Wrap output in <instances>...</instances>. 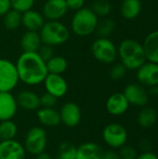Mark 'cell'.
Masks as SVG:
<instances>
[{"instance_id":"cell-22","label":"cell","mask_w":158,"mask_h":159,"mask_svg":"<svg viewBox=\"0 0 158 159\" xmlns=\"http://www.w3.org/2000/svg\"><path fill=\"white\" fill-rule=\"evenodd\" d=\"M146 60L158 63V30L151 32L142 43Z\"/></svg>"},{"instance_id":"cell-20","label":"cell","mask_w":158,"mask_h":159,"mask_svg":"<svg viewBox=\"0 0 158 159\" xmlns=\"http://www.w3.org/2000/svg\"><path fill=\"white\" fill-rule=\"evenodd\" d=\"M102 148L100 144L93 142L84 143L76 147L75 159H102Z\"/></svg>"},{"instance_id":"cell-16","label":"cell","mask_w":158,"mask_h":159,"mask_svg":"<svg viewBox=\"0 0 158 159\" xmlns=\"http://www.w3.org/2000/svg\"><path fill=\"white\" fill-rule=\"evenodd\" d=\"M129 103L123 92H116L112 94L106 101L105 107L107 112L115 116L124 115L129 107Z\"/></svg>"},{"instance_id":"cell-14","label":"cell","mask_w":158,"mask_h":159,"mask_svg":"<svg viewBox=\"0 0 158 159\" xmlns=\"http://www.w3.org/2000/svg\"><path fill=\"white\" fill-rule=\"evenodd\" d=\"M26 155L23 144L15 139L0 142V159H25Z\"/></svg>"},{"instance_id":"cell-12","label":"cell","mask_w":158,"mask_h":159,"mask_svg":"<svg viewBox=\"0 0 158 159\" xmlns=\"http://www.w3.org/2000/svg\"><path fill=\"white\" fill-rule=\"evenodd\" d=\"M43 84L46 92L53 95L57 99L62 98L68 91V83L61 75L47 74Z\"/></svg>"},{"instance_id":"cell-21","label":"cell","mask_w":158,"mask_h":159,"mask_svg":"<svg viewBox=\"0 0 158 159\" xmlns=\"http://www.w3.org/2000/svg\"><path fill=\"white\" fill-rule=\"evenodd\" d=\"M39 32L25 31L20 37V45L23 52H37L42 46Z\"/></svg>"},{"instance_id":"cell-11","label":"cell","mask_w":158,"mask_h":159,"mask_svg":"<svg viewBox=\"0 0 158 159\" xmlns=\"http://www.w3.org/2000/svg\"><path fill=\"white\" fill-rule=\"evenodd\" d=\"M136 71V78L139 84L147 88L158 86V63L146 61Z\"/></svg>"},{"instance_id":"cell-5","label":"cell","mask_w":158,"mask_h":159,"mask_svg":"<svg viewBox=\"0 0 158 159\" xmlns=\"http://www.w3.org/2000/svg\"><path fill=\"white\" fill-rule=\"evenodd\" d=\"M27 154L31 156H37L46 151L47 146V134L43 127L35 126L31 128L24 138L22 143Z\"/></svg>"},{"instance_id":"cell-40","label":"cell","mask_w":158,"mask_h":159,"mask_svg":"<svg viewBox=\"0 0 158 159\" xmlns=\"http://www.w3.org/2000/svg\"><path fill=\"white\" fill-rule=\"evenodd\" d=\"M35 159H54L52 157V156L47 153V151H44L42 153H40L39 155L35 156Z\"/></svg>"},{"instance_id":"cell-37","label":"cell","mask_w":158,"mask_h":159,"mask_svg":"<svg viewBox=\"0 0 158 159\" xmlns=\"http://www.w3.org/2000/svg\"><path fill=\"white\" fill-rule=\"evenodd\" d=\"M11 9L10 0H0V17H3Z\"/></svg>"},{"instance_id":"cell-34","label":"cell","mask_w":158,"mask_h":159,"mask_svg":"<svg viewBox=\"0 0 158 159\" xmlns=\"http://www.w3.org/2000/svg\"><path fill=\"white\" fill-rule=\"evenodd\" d=\"M127 74V69L122 63L115 64L112 67L110 71V76L114 80H120L122 79Z\"/></svg>"},{"instance_id":"cell-36","label":"cell","mask_w":158,"mask_h":159,"mask_svg":"<svg viewBox=\"0 0 158 159\" xmlns=\"http://www.w3.org/2000/svg\"><path fill=\"white\" fill-rule=\"evenodd\" d=\"M66 4H67L69 10L76 11L84 7L85 0H66Z\"/></svg>"},{"instance_id":"cell-33","label":"cell","mask_w":158,"mask_h":159,"mask_svg":"<svg viewBox=\"0 0 158 159\" xmlns=\"http://www.w3.org/2000/svg\"><path fill=\"white\" fill-rule=\"evenodd\" d=\"M119 155L121 159H136L138 157V151L131 145H123L121 148H119Z\"/></svg>"},{"instance_id":"cell-41","label":"cell","mask_w":158,"mask_h":159,"mask_svg":"<svg viewBox=\"0 0 158 159\" xmlns=\"http://www.w3.org/2000/svg\"><path fill=\"white\" fill-rule=\"evenodd\" d=\"M149 95H153V96H158V86H154L149 88V91H148Z\"/></svg>"},{"instance_id":"cell-27","label":"cell","mask_w":158,"mask_h":159,"mask_svg":"<svg viewBox=\"0 0 158 159\" xmlns=\"http://www.w3.org/2000/svg\"><path fill=\"white\" fill-rule=\"evenodd\" d=\"M21 14L20 12L10 9L3 16V24L8 31H14L21 25Z\"/></svg>"},{"instance_id":"cell-13","label":"cell","mask_w":158,"mask_h":159,"mask_svg":"<svg viewBox=\"0 0 158 159\" xmlns=\"http://www.w3.org/2000/svg\"><path fill=\"white\" fill-rule=\"evenodd\" d=\"M66 0H47L42 8V14L47 20H60L68 12Z\"/></svg>"},{"instance_id":"cell-29","label":"cell","mask_w":158,"mask_h":159,"mask_svg":"<svg viewBox=\"0 0 158 159\" xmlns=\"http://www.w3.org/2000/svg\"><path fill=\"white\" fill-rule=\"evenodd\" d=\"M76 158V147L69 142L61 143L57 151V157L55 159H75Z\"/></svg>"},{"instance_id":"cell-18","label":"cell","mask_w":158,"mask_h":159,"mask_svg":"<svg viewBox=\"0 0 158 159\" xmlns=\"http://www.w3.org/2000/svg\"><path fill=\"white\" fill-rule=\"evenodd\" d=\"M18 106L25 111H36L40 108V96L30 89H24L16 96Z\"/></svg>"},{"instance_id":"cell-26","label":"cell","mask_w":158,"mask_h":159,"mask_svg":"<svg viewBox=\"0 0 158 159\" xmlns=\"http://www.w3.org/2000/svg\"><path fill=\"white\" fill-rule=\"evenodd\" d=\"M18 134V127L13 120L0 121V142L13 140Z\"/></svg>"},{"instance_id":"cell-35","label":"cell","mask_w":158,"mask_h":159,"mask_svg":"<svg viewBox=\"0 0 158 159\" xmlns=\"http://www.w3.org/2000/svg\"><path fill=\"white\" fill-rule=\"evenodd\" d=\"M38 55L40 56V58L47 62L49 59H51L54 56V50H53V47H50L48 45H45L42 44V46L40 47V48L37 51Z\"/></svg>"},{"instance_id":"cell-3","label":"cell","mask_w":158,"mask_h":159,"mask_svg":"<svg viewBox=\"0 0 158 159\" xmlns=\"http://www.w3.org/2000/svg\"><path fill=\"white\" fill-rule=\"evenodd\" d=\"M42 43L50 47H57L66 43L71 30L60 20H47L39 31Z\"/></svg>"},{"instance_id":"cell-19","label":"cell","mask_w":158,"mask_h":159,"mask_svg":"<svg viewBox=\"0 0 158 159\" xmlns=\"http://www.w3.org/2000/svg\"><path fill=\"white\" fill-rule=\"evenodd\" d=\"M36 117L43 127L55 128L61 124L59 111L55 108L40 107L36 110Z\"/></svg>"},{"instance_id":"cell-7","label":"cell","mask_w":158,"mask_h":159,"mask_svg":"<svg viewBox=\"0 0 158 159\" xmlns=\"http://www.w3.org/2000/svg\"><path fill=\"white\" fill-rule=\"evenodd\" d=\"M102 140L111 149H119L127 144L129 134L124 126L118 123H110L102 130Z\"/></svg>"},{"instance_id":"cell-23","label":"cell","mask_w":158,"mask_h":159,"mask_svg":"<svg viewBox=\"0 0 158 159\" xmlns=\"http://www.w3.org/2000/svg\"><path fill=\"white\" fill-rule=\"evenodd\" d=\"M142 11L141 0H123L120 12L123 18L127 20H133L137 18Z\"/></svg>"},{"instance_id":"cell-24","label":"cell","mask_w":158,"mask_h":159,"mask_svg":"<svg viewBox=\"0 0 158 159\" xmlns=\"http://www.w3.org/2000/svg\"><path fill=\"white\" fill-rule=\"evenodd\" d=\"M137 121L140 127L149 129L156 123L157 113L152 107H143L138 115Z\"/></svg>"},{"instance_id":"cell-6","label":"cell","mask_w":158,"mask_h":159,"mask_svg":"<svg viewBox=\"0 0 158 159\" xmlns=\"http://www.w3.org/2000/svg\"><path fill=\"white\" fill-rule=\"evenodd\" d=\"M93 57L100 62L105 64L113 63L117 58V48L108 37H98L91 45Z\"/></svg>"},{"instance_id":"cell-2","label":"cell","mask_w":158,"mask_h":159,"mask_svg":"<svg viewBox=\"0 0 158 159\" xmlns=\"http://www.w3.org/2000/svg\"><path fill=\"white\" fill-rule=\"evenodd\" d=\"M117 57L127 70H137L147 61L142 44L130 38L121 41L117 48Z\"/></svg>"},{"instance_id":"cell-17","label":"cell","mask_w":158,"mask_h":159,"mask_svg":"<svg viewBox=\"0 0 158 159\" xmlns=\"http://www.w3.org/2000/svg\"><path fill=\"white\" fill-rule=\"evenodd\" d=\"M45 22L46 19L44 18L42 12L33 8L21 14V25H23L26 31L39 32Z\"/></svg>"},{"instance_id":"cell-8","label":"cell","mask_w":158,"mask_h":159,"mask_svg":"<svg viewBox=\"0 0 158 159\" xmlns=\"http://www.w3.org/2000/svg\"><path fill=\"white\" fill-rule=\"evenodd\" d=\"M20 79L15 63L7 59L0 58V92H11L19 84Z\"/></svg>"},{"instance_id":"cell-32","label":"cell","mask_w":158,"mask_h":159,"mask_svg":"<svg viewBox=\"0 0 158 159\" xmlns=\"http://www.w3.org/2000/svg\"><path fill=\"white\" fill-rule=\"evenodd\" d=\"M57 102H58V99L47 92H45L40 96V107L55 108Z\"/></svg>"},{"instance_id":"cell-28","label":"cell","mask_w":158,"mask_h":159,"mask_svg":"<svg viewBox=\"0 0 158 159\" xmlns=\"http://www.w3.org/2000/svg\"><path fill=\"white\" fill-rule=\"evenodd\" d=\"M115 29V22L110 18H105L99 21L95 33L99 37H109Z\"/></svg>"},{"instance_id":"cell-15","label":"cell","mask_w":158,"mask_h":159,"mask_svg":"<svg viewBox=\"0 0 158 159\" xmlns=\"http://www.w3.org/2000/svg\"><path fill=\"white\" fill-rule=\"evenodd\" d=\"M18 109L16 97L11 92H0V121L12 120L17 115Z\"/></svg>"},{"instance_id":"cell-31","label":"cell","mask_w":158,"mask_h":159,"mask_svg":"<svg viewBox=\"0 0 158 159\" xmlns=\"http://www.w3.org/2000/svg\"><path fill=\"white\" fill-rule=\"evenodd\" d=\"M11 8L20 13L31 9L34 4V0H10Z\"/></svg>"},{"instance_id":"cell-4","label":"cell","mask_w":158,"mask_h":159,"mask_svg":"<svg viewBox=\"0 0 158 159\" xmlns=\"http://www.w3.org/2000/svg\"><path fill=\"white\" fill-rule=\"evenodd\" d=\"M99 18L89 7L76 10L71 20V31L78 36H88L95 33Z\"/></svg>"},{"instance_id":"cell-38","label":"cell","mask_w":158,"mask_h":159,"mask_svg":"<svg viewBox=\"0 0 158 159\" xmlns=\"http://www.w3.org/2000/svg\"><path fill=\"white\" fill-rule=\"evenodd\" d=\"M102 159H121V157L117 151L115 149H110L107 151H103Z\"/></svg>"},{"instance_id":"cell-1","label":"cell","mask_w":158,"mask_h":159,"mask_svg":"<svg viewBox=\"0 0 158 159\" xmlns=\"http://www.w3.org/2000/svg\"><path fill=\"white\" fill-rule=\"evenodd\" d=\"M15 65L20 82L27 86L42 84L48 74L46 62L37 52H22Z\"/></svg>"},{"instance_id":"cell-9","label":"cell","mask_w":158,"mask_h":159,"mask_svg":"<svg viewBox=\"0 0 158 159\" xmlns=\"http://www.w3.org/2000/svg\"><path fill=\"white\" fill-rule=\"evenodd\" d=\"M61 123L67 128H74L79 125L82 119V111L79 105L74 102L63 103L59 111Z\"/></svg>"},{"instance_id":"cell-39","label":"cell","mask_w":158,"mask_h":159,"mask_svg":"<svg viewBox=\"0 0 158 159\" xmlns=\"http://www.w3.org/2000/svg\"><path fill=\"white\" fill-rule=\"evenodd\" d=\"M136 159H158V157L153 152L147 151V152H142V154H139Z\"/></svg>"},{"instance_id":"cell-30","label":"cell","mask_w":158,"mask_h":159,"mask_svg":"<svg viewBox=\"0 0 158 159\" xmlns=\"http://www.w3.org/2000/svg\"><path fill=\"white\" fill-rule=\"evenodd\" d=\"M91 10L99 17H106L112 10V6L107 0H96L92 3Z\"/></svg>"},{"instance_id":"cell-10","label":"cell","mask_w":158,"mask_h":159,"mask_svg":"<svg viewBox=\"0 0 158 159\" xmlns=\"http://www.w3.org/2000/svg\"><path fill=\"white\" fill-rule=\"evenodd\" d=\"M124 95L129 104L144 107L149 102V93L146 88L139 83L129 84L124 89Z\"/></svg>"},{"instance_id":"cell-25","label":"cell","mask_w":158,"mask_h":159,"mask_svg":"<svg viewBox=\"0 0 158 159\" xmlns=\"http://www.w3.org/2000/svg\"><path fill=\"white\" fill-rule=\"evenodd\" d=\"M46 65L48 74L61 75L66 71L68 67V62L64 57L54 55L51 59H49L46 62Z\"/></svg>"}]
</instances>
